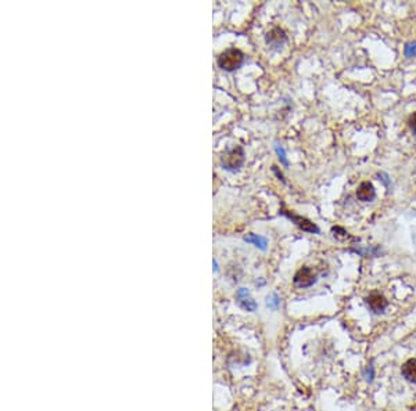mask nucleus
Returning a JSON list of instances; mask_svg holds the SVG:
<instances>
[{
	"label": "nucleus",
	"instance_id": "1",
	"mask_svg": "<svg viewBox=\"0 0 416 411\" xmlns=\"http://www.w3.org/2000/svg\"><path fill=\"white\" fill-rule=\"evenodd\" d=\"M243 61H244V54L238 49H228L225 50L224 53H221L216 63L221 69H224L226 72H232L234 69L242 67Z\"/></svg>",
	"mask_w": 416,
	"mask_h": 411
},
{
	"label": "nucleus",
	"instance_id": "2",
	"mask_svg": "<svg viewBox=\"0 0 416 411\" xmlns=\"http://www.w3.org/2000/svg\"><path fill=\"white\" fill-rule=\"evenodd\" d=\"M244 162V151H243L242 147H236V148L230 150L228 153H225L222 157H221V165L224 169L226 171H230V172H234L240 169Z\"/></svg>",
	"mask_w": 416,
	"mask_h": 411
},
{
	"label": "nucleus",
	"instance_id": "3",
	"mask_svg": "<svg viewBox=\"0 0 416 411\" xmlns=\"http://www.w3.org/2000/svg\"><path fill=\"white\" fill-rule=\"evenodd\" d=\"M293 283L300 287V288H306V287H311L316 283V273L312 270L311 267L304 266L294 274Z\"/></svg>",
	"mask_w": 416,
	"mask_h": 411
},
{
	"label": "nucleus",
	"instance_id": "4",
	"mask_svg": "<svg viewBox=\"0 0 416 411\" xmlns=\"http://www.w3.org/2000/svg\"><path fill=\"white\" fill-rule=\"evenodd\" d=\"M282 215H284L286 217H288L293 223H296L302 231H306V233H312V234H319L320 229L316 226L315 223H312L311 220H308L306 217L298 216L296 213L288 212V211H282Z\"/></svg>",
	"mask_w": 416,
	"mask_h": 411
},
{
	"label": "nucleus",
	"instance_id": "5",
	"mask_svg": "<svg viewBox=\"0 0 416 411\" xmlns=\"http://www.w3.org/2000/svg\"><path fill=\"white\" fill-rule=\"evenodd\" d=\"M286 41H287V36H286L283 29L279 27L272 28L265 36L266 45L270 46L272 49H279L286 43Z\"/></svg>",
	"mask_w": 416,
	"mask_h": 411
},
{
	"label": "nucleus",
	"instance_id": "6",
	"mask_svg": "<svg viewBox=\"0 0 416 411\" xmlns=\"http://www.w3.org/2000/svg\"><path fill=\"white\" fill-rule=\"evenodd\" d=\"M365 302L372 312L377 313V314L383 313L387 309V306H389V301L384 298L383 295L379 294V292H373L369 296H366Z\"/></svg>",
	"mask_w": 416,
	"mask_h": 411
},
{
	"label": "nucleus",
	"instance_id": "7",
	"mask_svg": "<svg viewBox=\"0 0 416 411\" xmlns=\"http://www.w3.org/2000/svg\"><path fill=\"white\" fill-rule=\"evenodd\" d=\"M236 299H238L239 306L242 307V309H244V310H247V312H254V310H257V307H258L256 301H252V299L250 298V292H248V289L246 288L238 289V292H236Z\"/></svg>",
	"mask_w": 416,
	"mask_h": 411
},
{
	"label": "nucleus",
	"instance_id": "8",
	"mask_svg": "<svg viewBox=\"0 0 416 411\" xmlns=\"http://www.w3.org/2000/svg\"><path fill=\"white\" fill-rule=\"evenodd\" d=\"M376 197V190L371 181H362L361 184L358 185L357 190V198L362 202H371Z\"/></svg>",
	"mask_w": 416,
	"mask_h": 411
},
{
	"label": "nucleus",
	"instance_id": "9",
	"mask_svg": "<svg viewBox=\"0 0 416 411\" xmlns=\"http://www.w3.org/2000/svg\"><path fill=\"white\" fill-rule=\"evenodd\" d=\"M401 374L407 381L416 384V357L409 359L401 367Z\"/></svg>",
	"mask_w": 416,
	"mask_h": 411
},
{
	"label": "nucleus",
	"instance_id": "10",
	"mask_svg": "<svg viewBox=\"0 0 416 411\" xmlns=\"http://www.w3.org/2000/svg\"><path fill=\"white\" fill-rule=\"evenodd\" d=\"M244 241L246 242H250V244H252L254 247H257V248L262 249V251H265L266 249V245H268V239L265 238V237H262V235H258V234H247L244 235Z\"/></svg>",
	"mask_w": 416,
	"mask_h": 411
},
{
	"label": "nucleus",
	"instance_id": "11",
	"mask_svg": "<svg viewBox=\"0 0 416 411\" xmlns=\"http://www.w3.org/2000/svg\"><path fill=\"white\" fill-rule=\"evenodd\" d=\"M332 233H333L334 237H336V238H338V239H347V238L355 239L354 237H351V235L348 234L347 231L344 230L343 227H340V226L332 227Z\"/></svg>",
	"mask_w": 416,
	"mask_h": 411
},
{
	"label": "nucleus",
	"instance_id": "12",
	"mask_svg": "<svg viewBox=\"0 0 416 411\" xmlns=\"http://www.w3.org/2000/svg\"><path fill=\"white\" fill-rule=\"evenodd\" d=\"M279 305H280V299L276 294L272 292V294H269L268 296H266V306L269 307V309H274L275 310V309H278V307H279Z\"/></svg>",
	"mask_w": 416,
	"mask_h": 411
},
{
	"label": "nucleus",
	"instance_id": "13",
	"mask_svg": "<svg viewBox=\"0 0 416 411\" xmlns=\"http://www.w3.org/2000/svg\"><path fill=\"white\" fill-rule=\"evenodd\" d=\"M275 151H276V154H278V158H279L280 163H283L284 166H288L287 157H286V151H284L283 147L279 144H276L275 145Z\"/></svg>",
	"mask_w": 416,
	"mask_h": 411
},
{
	"label": "nucleus",
	"instance_id": "14",
	"mask_svg": "<svg viewBox=\"0 0 416 411\" xmlns=\"http://www.w3.org/2000/svg\"><path fill=\"white\" fill-rule=\"evenodd\" d=\"M404 54L405 57H415L416 55V42H411L404 46Z\"/></svg>",
	"mask_w": 416,
	"mask_h": 411
},
{
	"label": "nucleus",
	"instance_id": "15",
	"mask_svg": "<svg viewBox=\"0 0 416 411\" xmlns=\"http://www.w3.org/2000/svg\"><path fill=\"white\" fill-rule=\"evenodd\" d=\"M364 378H365L368 382H372L373 378H375V370L372 366H366L365 370H364Z\"/></svg>",
	"mask_w": 416,
	"mask_h": 411
},
{
	"label": "nucleus",
	"instance_id": "16",
	"mask_svg": "<svg viewBox=\"0 0 416 411\" xmlns=\"http://www.w3.org/2000/svg\"><path fill=\"white\" fill-rule=\"evenodd\" d=\"M408 125H409V129L416 135V113H413L411 117H409V119H408Z\"/></svg>",
	"mask_w": 416,
	"mask_h": 411
},
{
	"label": "nucleus",
	"instance_id": "17",
	"mask_svg": "<svg viewBox=\"0 0 416 411\" xmlns=\"http://www.w3.org/2000/svg\"><path fill=\"white\" fill-rule=\"evenodd\" d=\"M377 176L380 177V180L383 181L384 183V185H386V187H389L390 185V180H389V175H386V173H383V172H380V173H377Z\"/></svg>",
	"mask_w": 416,
	"mask_h": 411
},
{
	"label": "nucleus",
	"instance_id": "18",
	"mask_svg": "<svg viewBox=\"0 0 416 411\" xmlns=\"http://www.w3.org/2000/svg\"><path fill=\"white\" fill-rule=\"evenodd\" d=\"M272 171H274V172L276 173V175H278V177H279L280 180H282V181H284V179H283V175H282V173H280V172H278V167H276V166H272Z\"/></svg>",
	"mask_w": 416,
	"mask_h": 411
}]
</instances>
